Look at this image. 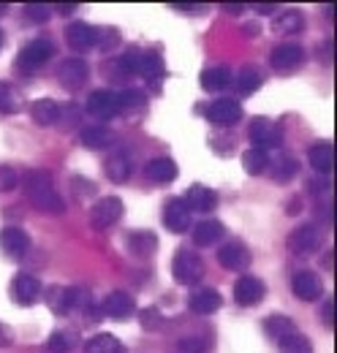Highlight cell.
<instances>
[{"instance_id": "51", "label": "cell", "mask_w": 337, "mask_h": 353, "mask_svg": "<svg viewBox=\"0 0 337 353\" xmlns=\"http://www.w3.org/2000/svg\"><path fill=\"white\" fill-rule=\"evenodd\" d=\"M256 11H261V14H269V11H272V6H256Z\"/></svg>"}, {"instance_id": "41", "label": "cell", "mask_w": 337, "mask_h": 353, "mask_svg": "<svg viewBox=\"0 0 337 353\" xmlns=\"http://www.w3.org/2000/svg\"><path fill=\"white\" fill-rule=\"evenodd\" d=\"M49 14H52V8H49L46 3H28V6H25V17L33 19V22H46Z\"/></svg>"}, {"instance_id": "44", "label": "cell", "mask_w": 337, "mask_h": 353, "mask_svg": "<svg viewBox=\"0 0 337 353\" xmlns=\"http://www.w3.org/2000/svg\"><path fill=\"white\" fill-rule=\"evenodd\" d=\"M117 41H120L117 30H98V39H95V44L101 46V49H109V46H115Z\"/></svg>"}, {"instance_id": "50", "label": "cell", "mask_w": 337, "mask_h": 353, "mask_svg": "<svg viewBox=\"0 0 337 353\" xmlns=\"http://www.w3.org/2000/svg\"><path fill=\"white\" fill-rule=\"evenodd\" d=\"M74 8H77L74 3H68V6H66V3H60V6H57V11H60V14H71Z\"/></svg>"}, {"instance_id": "17", "label": "cell", "mask_w": 337, "mask_h": 353, "mask_svg": "<svg viewBox=\"0 0 337 353\" xmlns=\"http://www.w3.org/2000/svg\"><path fill=\"white\" fill-rule=\"evenodd\" d=\"M95 39H98V28H93L87 22H71L66 28V41H68L71 49H77V52L95 46Z\"/></svg>"}, {"instance_id": "53", "label": "cell", "mask_w": 337, "mask_h": 353, "mask_svg": "<svg viewBox=\"0 0 337 353\" xmlns=\"http://www.w3.org/2000/svg\"><path fill=\"white\" fill-rule=\"evenodd\" d=\"M0 46H3V30H0Z\"/></svg>"}, {"instance_id": "27", "label": "cell", "mask_w": 337, "mask_h": 353, "mask_svg": "<svg viewBox=\"0 0 337 353\" xmlns=\"http://www.w3.org/2000/svg\"><path fill=\"white\" fill-rule=\"evenodd\" d=\"M30 117L39 123V125H55L60 120V106L49 98H39L33 106H30Z\"/></svg>"}, {"instance_id": "2", "label": "cell", "mask_w": 337, "mask_h": 353, "mask_svg": "<svg viewBox=\"0 0 337 353\" xmlns=\"http://www.w3.org/2000/svg\"><path fill=\"white\" fill-rule=\"evenodd\" d=\"M171 274L180 285H193L204 277V261L193 250H180L171 261Z\"/></svg>"}, {"instance_id": "45", "label": "cell", "mask_w": 337, "mask_h": 353, "mask_svg": "<svg viewBox=\"0 0 337 353\" xmlns=\"http://www.w3.org/2000/svg\"><path fill=\"white\" fill-rule=\"evenodd\" d=\"M161 312L155 307H147L144 310V315H142V323H144V329H155V326H161Z\"/></svg>"}, {"instance_id": "28", "label": "cell", "mask_w": 337, "mask_h": 353, "mask_svg": "<svg viewBox=\"0 0 337 353\" xmlns=\"http://www.w3.org/2000/svg\"><path fill=\"white\" fill-rule=\"evenodd\" d=\"M223 231H226V228H223L220 221H204L193 228V242H196L199 248H210V245H215V242L223 236Z\"/></svg>"}, {"instance_id": "15", "label": "cell", "mask_w": 337, "mask_h": 353, "mask_svg": "<svg viewBox=\"0 0 337 353\" xmlns=\"http://www.w3.org/2000/svg\"><path fill=\"white\" fill-rule=\"evenodd\" d=\"M269 63L275 71H294L305 63V49L299 44H280L272 49Z\"/></svg>"}, {"instance_id": "31", "label": "cell", "mask_w": 337, "mask_h": 353, "mask_svg": "<svg viewBox=\"0 0 337 353\" xmlns=\"http://www.w3.org/2000/svg\"><path fill=\"white\" fill-rule=\"evenodd\" d=\"M84 353H126V345L112 334H95L87 340Z\"/></svg>"}, {"instance_id": "3", "label": "cell", "mask_w": 337, "mask_h": 353, "mask_svg": "<svg viewBox=\"0 0 337 353\" xmlns=\"http://www.w3.org/2000/svg\"><path fill=\"white\" fill-rule=\"evenodd\" d=\"M321 245H324V234H321V228H318L316 223L299 225V228L291 231V236H289V248L294 250L296 256H310V253H316Z\"/></svg>"}, {"instance_id": "14", "label": "cell", "mask_w": 337, "mask_h": 353, "mask_svg": "<svg viewBox=\"0 0 337 353\" xmlns=\"http://www.w3.org/2000/svg\"><path fill=\"white\" fill-rule=\"evenodd\" d=\"M218 261L220 266H226V269H231V272H242V269H248L251 266V250L242 245V242H226L220 250H218Z\"/></svg>"}, {"instance_id": "34", "label": "cell", "mask_w": 337, "mask_h": 353, "mask_svg": "<svg viewBox=\"0 0 337 353\" xmlns=\"http://www.w3.org/2000/svg\"><path fill=\"white\" fill-rule=\"evenodd\" d=\"M302 14L294 11V8H289V11H283L280 17H275L272 19V30L275 33H299L302 30Z\"/></svg>"}, {"instance_id": "38", "label": "cell", "mask_w": 337, "mask_h": 353, "mask_svg": "<svg viewBox=\"0 0 337 353\" xmlns=\"http://www.w3.org/2000/svg\"><path fill=\"white\" fill-rule=\"evenodd\" d=\"M269 166H272L275 182H289V179H294V174L299 172V163H296V158H291V155H283L278 163H269Z\"/></svg>"}, {"instance_id": "25", "label": "cell", "mask_w": 337, "mask_h": 353, "mask_svg": "<svg viewBox=\"0 0 337 353\" xmlns=\"http://www.w3.org/2000/svg\"><path fill=\"white\" fill-rule=\"evenodd\" d=\"M128 248H131V253H133V256L147 259V256H153V253H155L158 239H155V234H150V231H133V234L128 236Z\"/></svg>"}, {"instance_id": "40", "label": "cell", "mask_w": 337, "mask_h": 353, "mask_svg": "<svg viewBox=\"0 0 337 353\" xmlns=\"http://www.w3.org/2000/svg\"><path fill=\"white\" fill-rule=\"evenodd\" d=\"M267 332H269V337H275V340H280L283 334H289V332H294V323L286 318V315H272L269 321H267Z\"/></svg>"}, {"instance_id": "4", "label": "cell", "mask_w": 337, "mask_h": 353, "mask_svg": "<svg viewBox=\"0 0 337 353\" xmlns=\"http://www.w3.org/2000/svg\"><path fill=\"white\" fill-rule=\"evenodd\" d=\"M207 120L212 125H220V128H231L242 120V106L240 101L234 98H218L207 106Z\"/></svg>"}, {"instance_id": "5", "label": "cell", "mask_w": 337, "mask_h": 353, "mask_svg": "<svg viewBox=\"0 0 337 353\" xmlns=\"http://www.w3.org/2000/svg\"><path fill=\"white\" fill-rule=\"evenodd\" d=\"M120 218H123V199H117V196H106L90 210V225L98 231L115 225Z\"/></svg>"}, {"instance_id": "1", "label": "cell", "mask_w": 337, "mask_h": 353, "mask_svg": "<svg viewBox=\"0 0 337 353\" xmlns=\"http://www.w3.org/2000/svg\"><path fill=\"white\" fill-rule=\"evenodd\" d=\"M25 196L30 199V204L41 212H52V215H60L66 210V201L63 196L55 190V182L52 174L46 172H28L25 174Z\"/></svg>"}, {"instance_id": "49", "label": "cell", "mask_w": 337, "mask_h": 353, "mask_svg": "<svg viewBox=\"0 0 337 353\" xmlns=\"http://www.w3.org/2000/svg\"><path fill=\"white\" fill-rule=\"evenodd\" d=\"M223 8H226L229 14H240V11H242V6H240V3H223Z\"/></svg>"}, {"instance_id": "26", "label": "cell", "mask_w": 337, "mask_h": 353, "mask_svg": "<svg viewBox=\"0 0 337 353\" xmlns=\"http://www.w3.org/2000/svg\"><path fill=\"white\" fill-rule=\"evenodd\" d=\"M231 85V71L226 65H212L202 74V88L207 92H220Z\"/></svg>"}, {"instance_id": "37", "label": "cell", "mask_w": 337, "mask_h": 353, "mask_svg": "<svg viewBox=\"0 0 337 353\" xmlns=\"http://www.w3.org/2000/svg\"><path fill=\"white\" fill-rule=\"evenodd\" d=\"M261 82H264V77H261L258 68H242L240 77H237V92L240 95H251V92L261 88Z\"/></svg>"}, {"instance_id": "13", "label": "cell", "mask_w": 337, "mask_h": 353, "mask_svg": "<svg viewBox=\"0 0 337 353\" xmlns=\"http://www.w3.org/2000/svg\"><path fill=\"white\" fill-rule=\"evenodd\" d=\"M264 294H267V288H264V283H261L258 277L242 274V277L234 283V299H237V305H242V307L258 305V302L264 299Z\"/></svg>"}, {"instance_id": "24", "label": "cell", "mask_w": 337, "mask_h": 353, "mask_svg": "<svg viewBox=\"0 0 337 353\" xmlns=\"http://www.w3.org/2000/svg\"><path fill=\"white\" fill-rule=\"evenodd\" d=\"M144 174H147V179H153V182L166 185V182H171V179L177 176V163H174L171 158H153V161L147 163Z\"/></svg>"}, {"instance_id": "9", "label": "cell", "mask_w": 337, "mask_h": 353, "mask_svg": "<svg viewBox=\"0 0 337 353\" xmlns=\"http://www.w3.org/2000/svg\"><path fill=\"white\" fill-rule=\"evenodd\" d=\"M248 133H251V141L258 147V150H272V147H280V141H283V133H280V128L275 125V123H269V120H264V117H256L251 123V128H248Z\"/></svg>"}, {"instance_id": "33", "label": "cell", "mask_w": 337, "mask_h": 353, "mask_svg": "<svg viewBox=\"0 0 337 353\" xmlns=\"http://www.w3.org/2000/svg\"><path fill=\"white\" fill-rule=\"evenodd\" d=\"M106 176L112 182H126L131 176V161H128L126 152H115L109 161H106Z\"/></svg>"}, {"instance_id": "35", "label": "cell", "mask_w": 337, "mask_h": 353, "mask_svg": "<svg viewBox=\"0 0 337 353\" xmlns=\"http://www.w3.org/2000/svg\"><path fill=\"white\" fill-rule=\"evenodd\" d=\"M117 101H120V112L144 114V109H147V98L139 90H123V92H117Z\"/></svg>"}, {"instance_id": "21", "label": "cell", "mask_w": 337, "mask_h": 353, "mask_svg": "<svg viewBox=\"0 0 337 353\" xmlns=\"http://www.w3.org/2000/svg\"><path fill=\"white\" fill-rule=\"evenodd\" d=\"M220 305H223V299H220V294L215 288H196L191 294V299H188V307H191V312H196V315H210Z\"/></svg>"}, {"instance_id": "47", "label": "cell", "mask_w": 337, "mask_h": 353, "mask_svg": "<svg viewBox=\"0 0 337 353\" xmlns=\"http://www.w3.org/2000/svg\"><path fill=\"white\" fill-rule=\"evenodd\" d=\"M174 8H180V11H185V14H204V6H202V3H199V6H196V3H177Z\"/></svg>"}, {"instance_id": "46", "label": "cell", "mask_w": 337, "mask_h": 353, "mask_svg": "<svg viewBox=\"0 0 337 353\" xmlns=\"http://www.w3.org/2000/svg\"><path fill=\"white\" fill-rule=\"evenodd\" d=\"M321 315H324V323H327V326L332 329V326H335V299H332V296H329V302L324 305Z\"/></svg>"}, {"instance_id": "7", "label": "cell", "mask_w": 337, "mask_h": 353, "mask_svg": "<svg viewBox=\"0 0 337 353\" xmlns=\"http://www.w3.org/2000/svg\"><path fill=\"white\" fill-rule=\"evenodd\" d=\"M87 114L98 117V120H112L115 114H120V101L117 92L112 90H95L87 98Z\"/></svg>"}, {"instance_id": "30", "label": "cell", "mask_w": 337, "mask_h": 353, "mask_svg": "<svg viewBox=\"0 0 337 353\" xmlns=\"http://www.w3.org/2000/svg\"><path fill=\"white\" fill-rule=\"evenodd\" d=\"M269 163H272V161H269V152H264V150H258V147L242 152V169L253 176L264 174V172L269 169Z\"/></svg>"}, {"instance_id": "43", "label": "cell", "mask_w": 337, "mask_h": 353, "mask_svg": "<svg viewBox=\"0 0 337 353\" xmlns=\"http://www.w3.org/2000/svg\"><path fill=\"white\" fill-rule=\"evenodd\" d=\"M180 348L185 353H204V351H210V343H207V340H199V337H185V340L180 343Z\"/></svg>"}, {"instance_id": "36", "label": "cell", "mask_w": 337, "mask_h": 353, "mask_svg": "<svg viewBox=\"0 0 337 353\" xmlns=\"http://www.w3.org/2000/svg\"><path fill=\"white\" fill-rule=\"evenodd\" d=\"M22 109V98L17 88H11L8 82H0V114H14Z\"/></svg>"}, {"instance_id": "23", "label": "cell", "mask_w": 337, "mask_h": 353, "mask_svg": "<svg viewBox=\"0 0 337 353\" xmlns=\"http://www.w3.org/2000/svg\"><path fill=\"white\" fill-rule=\"evenodd\" d=\"M310 166L318 172V174H332L335 169V147L332 141H324V144H316L310 147Z\"/></svg>"}, {"instance_id": "52", "label": "cell", "mask_w": 337, "mask_h": 353, "mask_svg": "<svg viewBox=\"0 0 337 353\" xmlns=\"http://www.w3.org/2000/svg\"><path fill=\"white\" fill-rule=\"evenodd\" d=\"M3 14H6V3H0V17H3Z\"/></svg>"}, {"instance_id": "42", "label": "cell", "mask_w": 337, "mask_h": 353, "mask_svg": "<svg viewBox=\"0 0 337 353\" xmlns=\"http://www.w3.org/2000/svg\"><path fill=\"white\" fill-rule=\"evenodd\" d=\"M17 182H19V176H17V172L11 166H0V193L17 188Z\"/></svg>"}, {"instance_id": "11", "label": "cell", "mask_w": 337, "mask_h": 353, "mask_svg": "<svg viewBox=\"0 0 337 353\" xmlns=\"http://www.w3.org/2000/svg\"><path fill=\"white\" fill-rule=\"evenodd\" d=\"M52 54H55L52 41H46V39H36V41H30L28 46H22V52H19V68H25V71L41 68Z\"/></svg>"}, {"instance_id": "10", "label": "cell", "mask_w": 337, "mask_h": 353, "mask_svg": "<svg viewBox=\"0 0 337 353\" xmlns=\"http://www.w3.org/2000/svg\"><path fill=\"white\" fill-rule=\"evenodd\" d=\"M11 294H14V302H17V305L30 307V305H36V302L41 299L44 288L33 274H17L14 283H11Z\"/></svg>"}, {"instance_id": "12", "label": "cell", "mask_w": 337, "mask_h": 353, "mask_svg": "<svg viewBox=\"0 0 337 353\" xmlns=\"http://www.w3.org/2000/svg\"><path fill=\"white\" fill-rule=\"evenodd\" d=\"M291 288H294L296 299H302V302H316V299H321V294H324L321 277H318L316 272H307V269L296 272Z\"/></svg>"}, {"instance_id": "32", "label": "cell", "mask_w": 337, "mask_h": 353, "mask_svg": "<svg viewBox=\"0 0 337 353\" xmlns=\"http://www.w3.org/2000/svg\"><path fill=\"white\" fill-rule=\"evenodd\" d=\"M278 351L280 353H313V345H310V340L305 337V334H299V332H289V334H283L280 340H278Z\"/></svg>"}, {"instance_id": "48", "label": "cell", "mask_w": 337, "mask_h": 353, "mask_svg": "<svg viewBox=\"0 0 337 353\" xmlns=\"http://www.w3.org/2000/svg\"><path fill=\"white\" fill-rule=\"evenodd\" d=\"M3 345H11V332L0 323V348H3Z\"/></svg>"}, {"instance_id": "8", "label": "cell", "mask_w": 337, "mask_h": 353, "mask_svg": "<svg viewBox=\"0 0 337 353\" xmlns=\"http://www.w3.org/2000/svg\"><path fill=\"white\" fill-rule=\"evenodd\" d=\"M87 77H90V68H87V63L79 60V57H68V60H63L60 63V68H57V79H60V85L66 90H82L84 82H87Z\"/></svg>"}, {"instance_id": "39", "label": "cell", "mask_w": 337, "mask_h": 353, "mask_svg": "<svg viewBox=\"0 0 337 353\" xmlns=\"http://www.w3.org/2000/svg\"><path fill=\"white\" fill-rule=\"evenodd\" d=\"M77 345V334L74 332H52V337L46 340V348L52 353H68Z\"/></svg>"}, {"instance_id": "6", "label": "cell", "mask_w": 337, "mask_h": 353, "mask_svg": "<svg viewBox=\"0 0 337 353\" xmlns=\"http://www.w3.org/2000/svg\"><path fill=\"white\" fill-rule=\"evenodd\" d=\"M0 250H3L6 259L19 261V259H25L28 250H30V236H28L22 228L8 225V228L0 231Z\"/></svg>"}, {"instance_id": "29", "label": "cell", "mask_w": 337, "mask_h": 353, "mask_svg": "<svg viewBox=\"0 0 337 353\" xmlns=\"http://www.w3.org/2000/svg\"><path fill=\"white\" fill-rule=\"evenodd\" d=\"M79 139H82L87 150H104V147L112 144V131L104 128V125H87V128H82Z\"/></svg>"}, {"instance_id": "18", "label": "cell", "mask_w": 337, "mask_h": 353, "mask_svg": "<svg viewBox=\"0 0 337 353\" xmlns=\"http://www.w3.org/2000/svg\"><path fill=\"white\" fill-rule=\"evenodd\" d=\"M136 74L139 77H147L153 85L164 79V57L158 52H150V49H139V60H136Z\"/></svg>"}, {"instance_id": "16", "label": "cell", "mask_w": 337, "mask_h": 353, "mask_svg": "<svg viewBox=\"0 0 337 353\" xmlns=\"http://www.w3.org/2000/svg\"><path fill=\"white\" fill-rule=\"evenodd\" d=\"M164 223L174 234H185L191 228V210L185 207L182 199H168L164 207Z\"/></svg>"}, {"instance_id": "22", "label": "cell", "mask_w": 337, "mask_h": 353, "mask_svg": "<svg viewBox=\"0 0 337 353\" xmlns=\"http://www.w3.org/2000/svg\"><path fill=\"white\" fill-rule=\"evenodd\" d=\"M131 312H133V299H131V294H126V291H112L104 299V315H109L115 321H126Z\"/></svg>"}, {"instance_id": "19", "label": "cell", "mask_w": 337, "mask_h": 353, "mask_svg": "<svg viewBox=\"0 0 337 353\" xmlns=\"http://www.w3.org/2000/svg\"><path fill=\"white\" fill-rule=\"evenodd\" d=\"M185 207L188 210H196V212H212L218 207V193L207 188V185H193L188 193H185Z\"/></svg>"}, {"instance_id": "20", "label": "cell", "mask_w": 337, "mask_h": 353, "mask_svg": "<svg viewBox=\"0 0 337 353\" xmlns=\"http://www.w3.org/2000/svg\"><path fill=\"white\" fill-rule=\"evenodd\" d=\"M46 305L55 315H66L68 310L77 307V288H66V285L46 288Z\"/></svg>"}]
</instances>
